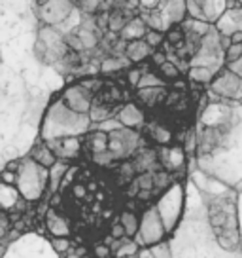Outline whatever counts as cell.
I'll list each match as a JSON object with an SVG mask.
<instances>
[{
    "instance_id": "obj_12",
    "label": "cell",
    "mask_w": 242,
    "mask_h": 258,
    "mask_svg": "<svg viewBox=\"0 0 242 258\" xmlns=\"http://www.w3.org/2000/svg\"><path fill=\"white\" fill-rule=\"evenodd\" d=\"M206 88H208V93H212V95L227 99V101L242 103V76H238V74L233 73L227 67H223L212 78V82Z\"/></svg>"
},
{
    "instance_id": "obj_1",
    "label": "cell",
    "mask_w": 242,
    "mask_h": 258,
    "mask_svg": "<svg viewBox=\"0 0 242 258\" xmlns=\"http://www.w3.org/2000/svg\"><path fill=\"white\" fill-rule=\"evenodd\" d=\"M195 161L202 171L242 190V103L210 93L197 116Z\"/></svg>"
},
{
    "instance_id": "obj_43",
    "label": "cell",
    "mask_w": 242,
    "mask_h": 258,
    "mask_svg": "<svg viewBox=\"0 0 242 258\" xmlns=\"http://www.w3.org/2000/svg\"><path fill=\"white\" fill-rule=\"evenodd\" d=\"M0 180L16 184V169H12V167H6V169L2 171V175H0Z\"/></svg>"
},
{
    "instance_id": "obj_38",
    "label": "cell",
    "mask_w": 242,
    "mask_h": 258,
    "mask_svg": "<svg viewBox=\"0 0 242 258\" xmlns=\"http://www.w3.org/2000/svg\"><path fill=\"white\" fill-rule=\"evenodd\" d=\"M144 40L155 49V48H161L167 38H165V32L155 31V29H148V32H146V36H144Z\"/></svg>"
},
{
    "instance_id": "obj_46",
    "label": "cell",
    "mask_w": 242,
    "mask_h": 258,
    "mask_svg": "<svg viewBox=\"0 0 242 258\" xmlns=\"http://www.w3.org/2000/svg\"><path fill=\"white\" fill-rule=\"evenodd\" d=\"M227 69H231L233 73H236L238 76H242V55L236 59V61H233V63H227L225 64Z\"/></svg>"
},
{
    "instance_id": "obj_47",
    "label": "cell",
    "mask_w": 242,
    "mask_h": 258,
    "mask_svg": "<svg viewBox=\"0 0 242 258\" xmlns=\"http://www.w3.org/2000/svg\"><path fill=\"white\" fill-rule=\"evenodd\" d=\"M4 156H6V161L17 160V150H16V148H14V146H10L8 150L4 152Z\"/></svg>"
},
{
    "instance_id": "obj_2",
    "label": "cell",
    "mask_w": 242,
    "mask_h": 258,
    "mask_svg": "<svg viewBox=\"0 0 242 258\" xmlns=\"http://www.w3.org/2000/svg\"><path fill=\"white\" fill-rule=\"evenodd\" d=\"M189 161H191V167L187 169V177L193 180V184L199 188V192L204 198L210 226L216 239L221 245V249L229 252V256H242L240 235H238V209H236L238 190L202 171L197 165L195 158H189Z\"/></svg>"
},
{
    "instance_id": "obj_37",
    "label": "cell",
    "mask_w": 242,
    "mask_h": 258,
    "mask_svg": "<svg viewBox=\"0 0 242 258\" xmlns=\"http://www.w3.org/2000/svg\"><path fill=\"white\" fill-rule=\"evenodd\" d=\"M138 190H155L154 186V171H142L138 177H135Z\"/></svg>"
},
{
    "instance_id": "obj_21",
    "label": "cell",
    "mask_w": 242,
    "mask_h": 258,
    "mask_svg": "<svg viewBox=\"0 0 242 258\" xmlns=\"http://www.w3.org/2000/svg\"><path fill=\"white\" fill-rule=\"evenodd\" d=\"M23 203H27V202L21 198V194H19L16 184L0 180V211H2V213L19 211L23 207Z\"/></svg>"
},
{
    "instance_id": "obj_34",
    "label": "cell",
    "mask_w": 242,
    "mask_h": 258,
    "mask_svg": "<svg viewBox=\"0 0 242 258\" xmlns=\"http://www.w3.org/2000/svg\"><path fill=\"white\" fill-rule=\"evenodd\" d=\"M174 180H172V173L167 169H157L154 171V186H155V190H165V188H169L170 184H172Z\"/></svg>"
},
{
    "instance_id": "obj_20",
    "label": "cell",
    "mask_w": 242,
    "mask_h": 258,
    "mask_svg": "<svg viewBox=\"0 0 242 258\" xmlns=\"http://www.w3.org/2000/svg\"><path fill=\"white\" fill-rule=\"evenodd\" d=\"M115 120L121 121L125 127L142 129L146 125V110L138 103H125L115 112Z\"/></svg>"
},
{
    "instance_id": "obj_19",
    "label": "cell",
    "mask_w": 242,
    "mask_h": 258,
    "mask_svg": "<svg viewBox=\"0 0 242 258\" xmlns=\"http://www.w3.org/2000/svg\"><path fill=\"white\" fill-rule=\"evenodd\" d=\"M221 36H231L233 32H242V6H229L214 23Z\"/></svg>"
},
{
    "instance_id": "obj_7",
    "label": "cell",
    "mask_w": 242,
    "mask_h": 258,
    "mask_svg": "<svg viewBox=\"0 0 242 258\" xmlns=\"http://www.w3.org/2000/svg\"><path fill=\"white\" fill-rule=\"evenodd\" d=\"M138 145H140L138 129L119 125V127H113L108 131V150L102 154H95L91 158L97 165H108L112 161L129 160L138 150Z\"/></svg>"
},
{
    "instance_id": "obj_42",
    "label": "cell",
    "mask_w": 242,
    "mask_h": 258,
    "mask_svg": "<svg viewBox=\"0 0 242 258\" xmlns=\"http://www.w3.org/2000/svg\"><path fill=\"white\" fill-rule=\"evenodd\" d=\"M152 63H154V67H159L161 63H165L167 61V51H163L161 48H155L154 53H152Z\"/></svg>"
},
{
    "instance_id": "obj_41",
    "label": "cell",
    "mask_w": 242,
    "mask_h": 258,
    "mask_svg": "<svg viewBox=\"0 0 242 258\" xmlns=\"http://www.w3.org/2000/svg\"><path fill=\"white\" fill-rule=\"evenodd\" d=\"M142 71H144V67H131L129 71H127V82H129L133 88H137L138 80L142 76Z\"/></svg>"
},
{
    "instance_id": "obj_11",
    "label": "cell",
    "mask_w": 242,
    "mask_h": 258,
    "mask_svg": "<svg viewBox=\"0 0 242 258\" xmlns=\"http://www.w3.org/2000/svg\"><path fill=\"white\" fill-rule=\"evenodd\" d=\"M78 12L74 0H38L36 2V16L42 25L63 27Z\"/></svg>"
},
{
    "instance_id": "obj_25",
    "label": "cell",
    "mask_w": 242,
    "mask_h": 258,
    "mask_svg": "<svg viewBox=\"0 0 242 258\" xmlns=\"http://www.w3.org/2000/svg\"><path fill=\"white\" fill-rule=\"evenodd\" d=\"M165 95H167V86H154V88H138L137 89L138 103L148 105V106H154L155 103H159Z\"/></svg>"
},
{
    "instance_id": "obj_32",
    "label": "cell",
    "mask_w": 242,
    "mask_h": 258,
    "mask_svg": "<svg viewBox=\"0 0 242 258\" xmlns=\"http://www.w3.org/2000/svg\"><path fill=\"white\" fill-rule=\"evenodd\" d=\"M49 245H51V249L55 250L57 256H66V252L72 249L70 237H55V235H49Z\"/></svg>"
},
{
    "instance_id": "obj_31",
    "label": "cell",
    "mask_w": 242,
    "mask_h": 258,
    "mask_svg": "<svg viewBox=\"0 0 242 258\" xmlns=\"http://www.w3.org/2000/svg\"><path fill=\"white\" fill-rule=\"evenodd\" d=\"M157 73H159V76L161 78H165L167 82H172V80H178L180 76H182V71H180V67H178L176 63H172V61H165V63H161L159 67H157Z\"/></svg>"
},
{
    "instance_id": "obj_24",
    "label": "cell",
    "mask_w": 242,
    "mask_h": 258,
    "mask_svg": "<svg viewBox=\"0 0 242 258\" xmlns=\"http://www.w3.org/2000/svg\"><path fill=\"white\" fill-rule=\"evenodd\" d=\"M83 143L87 145L91 156L106 152V150H108V131L98 129V127H91L87 133L83 135Z\"/></svg>"
},
{
    "instance_id": "obj_28",
    "label": "cell",
    "mask_w": 242,
    "mask_h": 258,
    "mask_svg": "<svg viewBox=\"0 0 242 258\" xmlns=\"http://www.w3.org/2000/svg\"><path fill=\"white\" fill-rule=\"evenodd\" d=\"M150 139L155 145L167 146L172 143L174 135H172V129L167 127V125H154V127H150Z\"/></svg>"
},
{
    "instance_id": "obj_9",
    "label": "cell",
    "mask_w": 242,
    "mask_h": 258,
    "mask_svg": "<svg viewBox=\"0 0 242 258\" xmlns=\"http://www.w3.org/2000/svg\"><path fill=\"white\" fill-rule=\"evenodd\" d=\"M36 57L46 64L61 63L70 51V46L66 42V36L59 31V27L53 25H40L36 44H34Z\"/></svg>"
},
{
    "instance_id": "obj_35",
    "label": "cell",
    "mask_w": 242,
    "mask_h": 258,
    "mask_svg": "<svg viewBox=\"0 0 242 258\" xmlns=\"http://www.w3.org/2000/svg\"><path fill=\"white\" fill-rule=\"evenodd\" d=\"M150 250H152V258H170V256H172L169 237H167V239H161V241H157V243H154V245H150Z\"/></svg>"
},
{
    "instance_id": "obj_30",
    "label": "cell",
    "mask_w": 242,
    "mask_h": 258,
    "mask_svg": "<svg viewBox=\"0 0 242 258\" xmlns=\"http://www.w3.org/2000/svg\"><path fill=\"white\" fill-rule=\"evenodd\" d=\"M127 64H133L129 59H127V61H123L121 57H106L104 61L100 63V69H98V71H100V74L121 73V71H123Z\"/></svg>"
},
{
    "instance_id": "obj_33",
    "label": "cell",
    "mask_w": 242,
    "mask_h": 258,
    "mask_svg": "<svg viewBox=\"0 0 242 258\" xmlns=\"http://www.w3.org/2000/svg\"><path fill=\"white\" fill-rule=\"evenodd\" d=\"M129 17H133V16H125L123 12H115V14H112V16L108 17V23H106L108 31L113 32V34H119V31L125 27V23H127Z\"/></svg>"
},
{
    "instance_id": "obj_40",
    "label": "cell",
    "mask_w": 242,
    "mask_h": 258,
    "mask_svg": "<svg viewBox=\"0 0 242 258\" xmlns=\"http://www.w3.org/2000/svg\"><path fill=\"white\" fill-rule=\"evenodd\" d=\"M91 252H93V256H97V258L112 256V249H110L108 243H98V245H95V247L91 249Z\"/></svg>"
},
{
    "instance_id": "obj_18",
    "label": "cell",
    "mask_w": 242,
    "mask_h": 258,
    "mask_svg": "<svg viewBox=\"0 0 242 258\" xmlns=\"http://www.w3.org/2000/svg\"><path fill=\"white\" fill-rule=\"evenodd\" d=\"M44 226L48 235H55V237H70L72 235V224L66 215H63L61 211H57L53 205L46 211L44 215Z\"/></svg>"
},
{
    "instance_id": "obj_17",
    "label": "cell",
    "mask_w": 242,
    "mask_h": 258,
    "mask_svg": "<svg viewBox=\"0 0 242 258\" xmlns=\"http://www.w3.org/2000/svg\"><path fill=\"white\" fill-rule=\"evenodd\" d=\"M98 40H100V36H98L97 29L83 23L80 27L72 29L70 34L66 36V42H68L70 49H74V51H87V49L97 48Z\"/></svg>"
},
{
    "instance_id": "obj_29",
    "label": "cell",
    "mask_w": 242,
    "mask_h": 258,
    "mask_svg": "<svg viewBox=\"0 0 242 258\" xmlns=\"http://www.w3.org/2000/svg\"><path fill=\"white\" fill-rule=\"evenodd\" d=\"M146 67V64H144ZM169 82L165 80V78H161L159 76V73L157 71H148V69H144L142 71V76H140V80H138V84H137V88L135 89H138V88H154V86H167Z\"/></svg>"
},
{
    "instance_id": "obj_4",
    "label": "cell",
    "mask_w": 242,
    "mask_h": 258,
    "mask_svg": "<svg viewBox=\"0 0 242 258\" xmlns=\"http://www.w3.org/2000/svg\"><path fill=\"white\" fill-rule=\"evenodd\" d=\"M93 127V120L89 114L74 112L70 106L57 95L48 105L44 118L40 123V139L42 141H53V139L70 137V135H85Z\"/></svg>"
},
{
    "instance_id": "obj_36",
    "label": "cell",
    "mask_w": 242,
    "mask_h": 258,
    "mask_svg": "<svg viewBox=\"0 0 242 258\" xmlns=\"http://www.w3.org/2000/svg\"><path fill=\"white\" fill-rule=\"evenodd\" d=\"M76 6L83 14H97L98 10L106 4V0H74Z\"/></svg>"
},
{
    "instance_id": "obj_22",
    "label": "cell",
    "mask_w": 242,
    "mask_h": 258,
    "mask_svg": "<svg viewBox=\"0 0 242 258\" xmlns=\"http://www.w3.org/2000/svg\"><path fill=\"white\" fill-rule=\"evenodd\" d=\"M154 53V48L144 40V38H137V40H129L125 46V57L129 59L133 64H140L148 61Z\"/></svg>"
},
{
    "instance_id": "obj_49",
    "label": "cell",
    "mask_w": 242,
    "mask_h": 258,
    "mask_svg": "<svg viewBox=\"0 0 242 258\" xmlns=\"http://www.w3.org/2000/svg\"><path fill=\"white\" fill-rule=\"evenodd\" d=\"M229 38H231V42H240L242 44V32H233Z\"/></svg>"
},
{
    "instance_id": "obj_6",
    "label": "cell",
    "mask_w": 242,
    "mask_h": 258,
    "mask_svg": "<svg viewBox=\"0 0 242 258\" xmlns=\"http://www.w3.org/2000/svg\"><path fill=\"white\" fill-rule=\"evenodd\" d=\"M189 67H202L214 74H218L225 67V49L221 46V34L214 25H210L208 31L199 38L195 51L187 61V69Z\"/></svg>"
},
{
    "instance_id": "obj_44",
    "label": "cell",
    "mask_w": 242,
    "mask_h": 258,
    "mask_svg": "<svg viewBox=\"0 0 242 258\" xmlns=\"http://www.w3.org/2000/svg\"><path fill=\"white\" fill-rule=\"evenodd\" d=\"M236 209H238V235H240V249H242V190L236 198Z\"/></svg>"
},
{
    "instance_id": "obj_45",
    "label": "cell",
    "mask_w": 242,
    "mask_h": 258,
    "mask_svg": "<svg viewBox=\"0 0 242 258\" xmlns=\"http://www.w3.org/2000/svg\"><path fill=\"white\" fill-rule=\"evenodd\" d=\"M110 235H112L113 239H117V237H123V235H125V230H123V226H121L119 220L110 228Z\"/></svg>"
},
{
    "instance_id": "obj_16",
    "label": "cell",
    "mask_w": 242,
    "mask_h": 258,
    "mask_svg": "<svg viewBox=\"0 0 242 258\" xmlns=\"http://www.w3.org/2000/svg\"><path fill=\"white\" fill-rule=\"evenodd\" d=\"M49 148L55 152L57 160L61 161H72L78 160L81 156V150H83V135H70V137H61V139H53V141H48Z\"/></svg>"
},
{
    "instance_id": "obj_39",
    "label": "cell",
    "mask_w": 242,
    "mask_h": 258,
    "mask_svg": "<svg viewBox=\"0 0 242 258\" xmlns=\"http://www.w3.org/2000/svg\"><path fill=\"white\" fill-rule=\"evenodd\" d=\"M242 55V44L240 42H231V46L225 49V64L236 61Z\"/></svg>"
},
{
    "instance_id": "obj_48",
    "label": "cell",
    "mask_w": 242,
    "mask_h": 258,
    "mask_svg": "<svg viewBox=\"0 0 242 258\" xmlns=\"http://www.w3.org/2000/svg\"><path fill=\"white\" fill-rule=\"evenodd\" d=\"M74 194H76V196H85V188H83V186L81 184H78V186H74Z\"/></svg>"
},
{
    "instance_id": "obj_23",
    "label": "cell",
    "mask_w": 242,
    "mask_h": 258,
    "mask_svg": "<svg viewBox=\"0 0 242 258\" xmlns=\"http://www.w3.org/2000/svg\"><path fill=\"white\" fill-rule=\"evenodd\" d=\"M148 29H150V27H148V23L144 21V17L138 14V16H133L127 19L125 27L119 31V38L125 42L137 40V38H144Z\"/></svg>"
},
{
    "instance_id": "obj_14",
    "label": "cell",
    "mask_w": 242,
    "mask_h": 258,
    "mask_svg": "<svg viewBox=\"0 0 242 258\" xmlns=\"http://www.w3.org/2000/svg\"><path fill=\"white\" fill-rule=\"evenodd\" d=\"M59 95L66 103V106H70L74 112L80 114H89L91 106H93V101H95V93L89 88H85L81 82L68 84Z\"/></svg>"
},
{
    "instance_id": "obj_8",
    "label": "cell",
    "mask_w": 242,
    "mask_h": 258,
    "mask_svg": "<svg viewBox=\"0 0 242 258\" xmlns=\"http://www.w3.org/2000/svg\"><path fill=\"white\" fill-rule=\"evenodd\" d=\"M155 207L159 211L165 232H167V235H170L180 222L184 207H186V178L174 180L169 188H165L161 196L157 198Z\"/></svg>"
},
{
    "instance_id": "obj_50",
    "label": "cell",
    "mask_w": 242,
    "mask_h": 258,
    "mask_svg": "<svg viewBox=\"0 0 242 258\" xmlns=\"http://www.w3.org/2000/svg\"><path fill=\"white\" fill-rule=\"evenodd\" d=\"M229 6H242V0H229Z\"/></svg>"
},
{
    "instance_id": "obj_27",
    "label": "cell",
    "mask_w": 242,
    "mask_h": 258,
    "mask_svg": "<svg viewBox=\"0 0 242 258\" xmlns=\"http://www.w3.org/2000/svg\"><path fill=\"white\" fill-rule=\"evenodd\" d=\"M125 230V235L135 237V234L138 232V222H140V215L133 213V211H121L119 218H117Z\"/></svg>"
},
{
    "instance_id": "obj_5",
    "label": "cell",
    "mask_w": 242,
    "mask_h": 258,
    "mask_svg": "<svg viewBox=\"0 0 242 258\" xmlns=\"http://www.w3.org/2000/svg\"><path fill=\"white\" fill-rule=\"evenodd\" d=\"M16 186L25 202L38 203L49 188V169L33 156L21 158L16 167Z\"/></svg>"
},
{
    "instance_id": "obj_3",
    "label": "cell",
    "mask_w": 242,
    "mask_h": 258,
    "mask_svg": "<svg viewBox=\"0 0 242 258\" xmlns=\"http://www.w3.org/2000/svg\"><path fill=\"white\" fill-rule=\"evenodd\" d=\"M172 256H229L221 249L208 220L206 203L193 180L186 178V207L174 232L169 235Z\"/></svg>"
},
{
    "instance_id": "obj_10",
    "label": "cell",
    "mask_w": 242,
    "mask_h": 258,
    "mask_svg": "<svg viewBox=\"0 0 242 258\" xmlns=\"http://www.w3.org/2000/svg\"><path fill=\"white\" fill-rule=\"evenodd\" d=\"M167 237L169 235L165 232L159 211L155 207V203H150L140 213V222H138V232L135 234V241L140 247H150V245L161 241V239H167Z\"/></svg>"
},
{
    "instance_id": "obj_26",
    "label": "cell",
    "mask_w": 242,
    "mask_h": 258,
    "mask_svg": "<svg viewBox=\"0 0 242 258\" xmlns=\"http://www.w3.org/2000/svg\"><path fill=\"white\" fill-rule=\"evenodd\" d=\"M29 156H33L34 160L38 161V163H42L44 167H53L57 163V156H55V152L49 148V145L46 143V141H42L40 139V143L34 146L33 148V152L29 154Z\"/></svg>"
},
{
    "instance_id": "obj_13",
    "label": "cell",
    "mask_w": 242,
    "mask_h": 258,
    "mask_svg": "<svg viewBox=\"0 0 242 258\" xmlns=\"http://www.w3.org/2000/svg\"><path fill=\"white\" fill-rule=\"evenodd\" d=\"M187 17L214 25L229 8V0H186Z\"/></svg>"
},
{
    "instance_id": "obj_15",
    "label": "cell",
    "mask_w": 242,
    "mask_h": 258,
    "mask_svg": "<svg viewBox=\"0 0 242 258\" xmlns=\"http://www.w3.org/2000/svg\"><path fill=\"white\" fill-rule=\"evenodd\" d=\"M159 161L163 169L170 171L172 175H184L187 171V152L184 145H167L159 148Z\"/></svg>"
}]
</instances>
